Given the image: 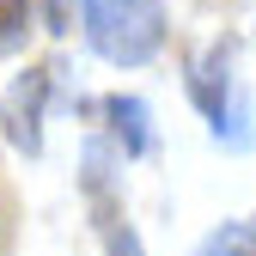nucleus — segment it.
<instances>
[{
  "instance_id": "obj_1",
  "label": "nucleus",
  "mask_w": 256,
  "mask_h": 256,
  "mask_svg": "<svg viewBox=\"0 0 256 256\" xmlns=\"http://www.w3.org/2000/svg\"><path fill=\"white\" fill-rule=\"evenodd\" d=\"M80 30L110 68H146L165 49V0H86Z\"/></svg>"
},
{
  "instance_id": "obj_2",
  "label": "nucleus",
  "mask_w": 256,
  "mask_h": 256,
  "mask_svg": "<svg viewBox=\"0 0 256 256\" xmlns=\"http://www.w3.org/2000/svg\"><path fill=\"white\" fill-rule=\"evenodd\" d=\"M189 98H196V110L208 116L214 140L220 146H250V98L238 86V68H232V43H214L202 49L196 61H189Z\"/></svg>"
},
{
  "instance_id": "obj_3",
  "label": "nucleus",
  "mask_w": 256,
  "mask_h": 256,
  "mask_svg": "<svg viewBox=\"0 0 256 256\" xmlns=\"http://www.w3.org/2000/svg\"><path fill=\"white\" fill-rule=\"evenodd\" d=\"M49 68H24L12 86H6V98H0V128H6V140L12 152L24 158H37L43 152V110H49Z\"/></svg>"
},
{
  "instance_id": "obj_4",
  "label": "nucleus",
  "mask_w": 256,
  "mask_h": 256,
  "mask_svg": "<svg viewBox=\"0 0 256 256\" xmlns=\"http://www.w3.org/2000/svg\"><path fill=\"white\" fill-rule=\"evenodd\" d=\"M104 116H110V134H116L122 158H146L152 152V110L140 98H104Z\"/></svg>"
},
{
  "instance_id": "obj_5",
  "label": "nucleus",
  "mask_w": 256,
  "mask_h": 256,
  "mask_svg": "<svg viewBox=\"0 0 256 256\" xmlns=\"http://www.w3.org/2000/svg\"><path fill=\"white\" fill-rule=\"evenodd\" d=\"M196 256H256V220H226L220 232L202 238Z\"/></svg>"
},
{
  "instance_id": "obj_6",
  "label": "nucleus",
  "mask_w": 256,
  "mask_h": 256,
  "mask_svg": "<svg viewBox=\"0 0 256 256\" xmlns=\"http://www.w3.org/2000/svg\"><path fill=\"white\" fill-rule=\"evenodd\" d=\"M24 24H30V0H0V55L24 43Z\"/></svg>"
},
{
  "instance_id": "obj_7",
  "label": "nucleus",
  "mask_w": 256,
  "mask_h": 256,
  "mask_svg": "<svg viewBox=\"0 0 256 256\" xmlns=\"http://www.w3.org/2000/svg\"><path fill=\"white\" fill-rule=\"evenodd\" d=\"M110 256H146V250H140V232L128 226V220H116V226H110Z\"/></svg>"
},
{
  "instance_id": "obj_8",
  "label": "nucleus",
  "mask_w": 256,
  "mask_h": 256,
  "mask_svg": "<svg viewBox=\"0 0 256 256\" xmlns=\"http://www.w3.org/2000/svg\"><path fill=\"white\" fill-rule=\"evenodd\" d=\"M43 12H49V37H68L74 30V0H43Z\"/></svg>"
},
{
  "instance_id": "obj_9",
  "label": "nucleus",
  "mask_w": 256,
  "mask_h": 256,
  "mask_svg": "<svg viewBox=\"0 0 256 256\" xmlns=\"http://www.w3.org/2000/svg\"><path fill=\"white\" fill-rule=\"evenodd\" d=\"M0 250H6V208H0Z\"/></svg>"
}]
</instances>
